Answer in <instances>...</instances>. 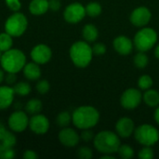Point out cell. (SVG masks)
<instances>
[{"label": "cell", "instance_id": "obj_1", "mask_svg": "<svg viewBox=\"0 0 159 159\" xmlns=\"http://www.w3.org/2000/svg\"><path fill=\"white\" fill-rule=\"evenodd\" d=\"M100 120L99 111L91 105L77 107L72 114V122L79 129L94 128Z\"/></svg>", "mask_w": 159, "mask_h": 159}, {"label": "cell", "instance_id": "obj_2", "mask_svg": "<svg viewBox=\"0 0 159 159\" xmlns=\"http://www.w3.org/2000/svg\"><path fill=\"white\" fill-rule=\"evenodd\" d=\"M95 149L102 155H113L117 153L121 144L120 137L111 130H102L95 135L93 139Z\"/></svg>", "mask_w": 159, "mask_h": 159}, {"label": "cell", "instance_id": "obj_3", "mask_svg": "<svg viewBox=\"0 0 159 159\" xmlns=\"http://www.w3.org/2000/svg\"><path fill=\"white\" fill-rule=\"evenodd\" d=\"M70 58L73 63L78 68L88 67L93 57L92 48L87 41H76L75 42L69 50Z\"/></svg>", "mask_w": 159, "mask_h": 159}, {"label": "cell", "instance_id": "obj_4", "mask_svg": "<svg viewBox=\"0 0 159 159\" xmlns=\"http://www.w3.org/2000/svg\"><path fill=\"white\" fill-rule=\"evenodd\" d=\"M0 62L4 71L17 74L23 69L26 63V56L20 49L10 48L2 54Z\"/></svg>", "mask_w": 159, "mask_h": 159}, {"label": "cell", "instance_id": "obj_5", "mask_svg": "<svg viewBox=\"0 0 159 159\" xmlns=\"http://www.w3.org/2000/svg\"><path fill=\"white\" fill-rule=\"evenodd\" d=\"M157 33L151 27H142L134 35L133 44L137 50L146 52L152 49L157 42Z\"/></svg>", "mask_w": 159, "mask_h": 159}, {"label": "cell", "instance_id": "obj_6", "mask_svg": "<svg viewBox=\"0 0 159 159\" xmlns=\"http://www.w3.org/2000/svg\"><path fill=\"white\" fill-rule=\"evenodd\" d=\"M135 140L143 146H153L159 141L158 129L150 124H143L135 128Z\"/></svg>", "mask_w": 159, "mask_h": 159}, {"label": "cell", "instance_id": "obj_7", "mask_svg": "<svg viewBox=\"0 0 159 159\" xmlns=\"http://www.w3.org/2000/svg\"><path fill=\"white\" fill-rule=\"evenodd\" d=\"M28 26V20L26 16L20 12L16 11L10 15L5 22V31L12 37H19L22 35Z\"/></svg>", "mask_w": 159, "mask_h": 159}, {"label": "cell", "instance_id": "obj_8", "mask_svg": "<svg viewBox=\"0 0 159 159\" xmlns=\"http://www.w3.org/2000/svg\"><path fill=\"white\" fill-rule=\"evenodd\" d=\"M143 102V94L141 90L130 88L126 89L120 97V104L126 110L136 109Z\"/></svg>", "mask_w": 159, "mask_h": 159}, {"label": "cell", "instance_id": "obj_9", "mask_svg": "<svg viewBox=\"0 0 159 159\" xmlns=\"http://www.w3.org/2000/svg\"><path fill=\"white\" fill-rule=\"evenodd\" d=\"M86 15L87 14L85 7L79 2L69 4L63 11V18L69 23L80 22Z\"/></svg>", "mask_w": 159, "mask_h": 159}, {"label": "cell", "instance_id": "obj_10", "mask_svg": "<svg viewBox=\"0 0 159 159\" xmlns=\"http://www.w3.org/2000/svg\"><path fill=\"white\" fill-rule=\"evenodd\" d=\"M151 19H152L151 10L144 6L134 8L129 16L130 22L135 27H139V28L146 26L150 22Z\"/></svg>", "mask_w": 159, "mask_h": 159}, {"label": "cell", "instance_id": "obj_11", "mask_svg": "<svg viewBox=\"0 0 159 159\" xmlns=\"http://www.w3.org/2000/svg\"><path fill=\"white\" fill-rule=\"evenodd\" d=\"M7 123L12 131L22 132L29 126V118L26 113L22 111H16L10 115Z\"/></svg>", "mask_w": 159, "mask_h": 159}, {"label": "cell", "instance_id": "obj_12", "mask_svg": "<svg viewBox=\"0 0 159 159\" xmlns=\"http://www.w3.org/2000/svg\"><path fill=\"white\" fill-rule=\"evenodd\" d=\"M52 57V51L50 48L45 44H39L33 48L31 51V58L33 61L37 64L48 63Z\"/></svg>", "mask_w": 159, "mask_h": 159}, {"label": "cell", "instance_id": "obj_13", "mask_svg": "<svg viewBox=\"0 0 159 159\" xmlns=\"http://www.w3.org/2000/svg\"><path fill=\"white\" fill-rule=\"evenodd\" d=\"M135 130V124L134 121L127 116L121 117L117 120L116 124V134L122 138V139H127L130 137Z\"/></svg>", "mask_w": 159, "mask_h": 159}, {"label": "cell", "instance_id": "obj_14", "mask_svg": "<svg viewBox=\"0 0 159 159\" xmlns=\"http://www.w3.org/2000/svg\"><path fill=\"white\" fill-rule=\"evenodd\" d=\"M30 129L35 134H45L49 129V121L44 115H34L29 120Z\"/></svg>", "mask_w": 159, "mask_h": 159}, {"label": "cell", "instance_id": "obj_15", "mask_svg": "<svg viewBox=\"0 0 159 159\" xmlns=\"http://www.w3.org/2000/svg\"><path fill=\"white\" fill-rule=\"evenodd\" d=\"M59 141L65 147H75L80 141L78 133L71 128H63L59 132Z\"/></svg>", "mask_w": 159, "mask_h": 159}, {"label": "cell", "instance_id": "obj_16", "mask_svg": "<svg viewBox=\"0 0 159 159\" xmlns=\"http://www.w3.org/2000/svg\"><path fill=\"white\" fill-rule=\"evenodd\" d=\"M113 47L118 54L122 56H127L132 52L134 44H133V40H131L128 36L118 35L114 39Z\"/></svg>", "mask_w": 159, "mask_h": 159}, {"label": "cell", "instance_id": "obj_17", "mask_svg": "<svg viewBox=\"0 0 159 159\" xmlns=\"http://www.w3.org/2000/svg\"><path fill=\"white\" fill-rule=\"evenodd\" d=\"M15 91L10 86H1L0 87V110H5L8 108L14 100Z\"/></svg>", "mask_w": 159, "mask_h": 159}, {"label": "cell", "instance_id": "obj_18", "mask_svg": "<svg viewBox=\"0 0 159 159\" xmlns=\"http://www.w3.org/2000/svg\"><path fill=\"white\" fill-rule=\"evenodd\" d=\"M22 70H23L24 76L29 80H32V81L37 80L41 76V70H40L39 64H37L34 61L25 63Z\"/></svg>", "mask_w": 159, "mask_h": 159}, {"label": "cell", "instance_id": "obj_19", "mask_svg": "<svg viewBox=\"0 0 159 159\" xmlns=\"http://www.w3.org/2000/svg\"><path fill=\"white\" fill-rule=\"evenodd\" d=\"M49 9L48 0H32L29 10L33 15H43Z\"/></svg>", "mask_w": 159, "mask_h": 159}, {"label": "cell", "instance_id": "obj_20", "mask_svg": "<svg viewBox=\"0 0 159 159\" xmlns=\"http://www.w3.org/2000/svg\"><path fill=\"white\" fill-rule=\"evenodd\" d=\"M82 36L89 43L95 42L99 37V30L94 24L88 23L82 29Z\"/></svg>", "mask_w": 159, "mask_h": 159}, {"label": "cell", "instance_id": "obj_21", "mask_svg": "<svg viewBox=\"0 0 159 159\" xmlns=\"http://www.w3.org/2000/svg\"><path fill=\"white\" fill-rule=\"evenodd\" d=\"M143 101L149 107H157L159 105V92L153 89L145 90L143 94Z\"/></svg>", "mask_w": 159, "mask_h": 159}, {"label": "cell", "instance_id": "obj_22", "mask_svg": "<svg viewBox=\"0 0 159 159\" xmlns=\"http://www.w3.org/2000/svg\"><path fill=\"white\" fill-rule=\"evenodd\" d=\"M42 102L38 99H32L30 100L25 105V111L29 115H36L42 110Z\"/></svg>", "mask_w": 159, "mask_h": 159}, {"label": "cell", "instance_id": "obj_23", "mask_svg": "<svg viewBox=\"0 0 159 159\" xmlns=\"http://www.w3.org/2000/svg\"><path fill=\"white\" fill-rule=\"evenodd\" d=\"M86 14L91 18H96L98 17L99 15H101L102 11V7L101 6L100 3L98 2H89L86 7Z\"/></svg>", "mask_w": 159, "mask_h": 159}, {"label": "cell", "instance_id": "obj_24", "mask_svg": "<svg viewBox=\"0 0 159 159\" xmlns=\"http://www.w3.org/2000/svg\"><path fill=\"white\" fill-rule=\"evenodd\" d=\"M12 46H13L12 36L7 32L0 34V50L2 52H5L12 48Z\"/></svg>", "mask_w": 159, "mask_h": 159}, {"label": "cell", "instance_id": "obj_25", "mask_svg": "<svg viewBox=\"0 0 159 159\" xmlns=\"http://www.w3.org/2000/svg\"><path fill=\"white\" fill-rule=\"evenodd\" d=\"M148 62H149V58L145 54V52L143 51H139V53H137L133 58V63L139 69L145 68L148 65Z\"/></svg>", "mask_w": 159, "mask_h": 159}, {"label": "cell", "instance_id": "obj_26", "mask_svg": "<svg viewBox=\"0 0 159 159\" xmlns=\"http://www.w3.org/2000/svg\"><path fill=\"white\" fill-rule=\"evenodd\" d=\"M117 154L119 155V157L123 159L133 158V157L135 155L133 148L128 144H120V146L117 150Z\"/></svg>", "mask_w": 159, "mask_h": 159}, {"label": "cell", "instance_id": "obj_27", "mask_svg": "<svg viewBox=\"0 0 159 159\" xmlns=\"http://www.w3.org/2000/svg\"><path fill=\"white\" fill-rule=\"evenodd\" d=\"M154 84L153 78L149 75H143L138 79V87L142 90H147L152 88Z\"/></svg>", "mask_w": 159, "mask_h": 159}, {"label": "cell", "instance_id": "obj_28", "mask_svg": "<svg viewBox=\"0 0 159 159\" xmlns=\"http://www.w3.org/2000/svg\"><path fill=\"white\" fill-rule=\"evenodd\" d=\"M71 121H72V115H71L69 112H67V111L61 112V113L58 115L57 118H56L57 124H58L60 127H61V128L67 127V126L70 124Z\"/></svg>", "mask_w": 159, "mask_h": 159}, {"label": "cell", "instance_id": "obj_29", "mask_svg": "<svg viewBox=\"0 0 159 159\" xmlns=\"http://www.w3.org/2000/svg\"><path fill=\"white\" fill-rule=\"evenodd\" d=\"M14 91L15 94H18L20 96H26L31 92V86L26 82H20L14 86Z\"/></svg>", "mask_w": 159, "mask_h": 159}, {"label": "cell", "instance_id": "obj_30", "mask_svg": "<svg viewBox=\"0 0 159 159\" xmlns=\"http://www.w3.org/2000/svg\"><path fill=\"white\" fill-rule=\"evenodd\" d=\"M15 157V151L13 147L6 146L0 143V158L1 159H12Z\"/></svg>", "mask_w": 159, "mask_h": 159}, {"label": "cell", "instance_id": "obj_31", "mask_svg": "<svg viewBox=\"0 0 159 159\" xmlns=\"http://www.w3.org/2000/svg\"><path fill=\"white\" fill-rule=\"evenodd\" d=\"M17 143V139L15 137V135L9 131H7L3 137V139L1 140V143L6 145V146H9V147H14L15 144Z\"/></svg>", "mask_w": 159, "mask_h": 159}, {"label": "cell", "instance_id": "obj_32", "mask_svg": "<svg viewBox=\"0 0 159 159\" xmlns=\"http://www.w3.org/2000/svg\"><path fill=\"white\" fill-rule=\"evenodd\" d=\"M138 157L141 159H152L154 158L155 154L152 146H143V149L140 150Z\"/></svg>", "mask_w": 159, "mask_h": 159}, {"label": "cell", "instance_id": "obj_33", "mask_svg": "<svg viewBox=\"0 0 159 159\" xmlns=\"http://www.w3.org/2000/svg\"><path fill=\"white\" fill-rule=\"evenodd\" d=\"M77 157L81 159H90L93 157V153L89 147L81 146L77 150Z\"/></svg>", "mask_w": 159, "mask_h": 159}, {"label": "cell", "instance_id": "obj_34", "mask_svg": "<svg viewBox=\"0 0 159 159\" xmlns=\"http://www.w3.org/2000/svg\"><path fill=\"white\" fill-rule=\"evenodd\" d=\"M91 48H92L93 55H96V56H102L106 52V46L102 42L95 43Z\"/></svg>", "mask_w": 159, "mask_h": 159}, {"label": "cell", "instance_id": "obj_35", "mask_svg": "<svg viewBox=\"0 0 159 159\" xmlns=\"http://www.w3.org/2000/svg\"><path fill=\"white\" fill-rule=\"evenodd\" d=\"M35 89H36V90H37L40 94L44 95V94H47V93L48 92V90H49V89H50V85H49V83H48V80H45V79H44V80H40V81L36 84Z\"/></svg>", "mask_w": 159, "mask_h": 159}, {"label": "cell", "instance_id": "obj_36", "mask_svg": "<svg viewBox=\"0 0 159 159\" xmlns=\"http://www.w3.org/2000/svg\"><path fill=\"white\" fill-rule=\"evenodd\" d=\"M94 137H95V135H94L93 131L90 130V129H83V131H82V133L80 135V139H82L84 142H87V143L93 141Z\"/></svg>", "mask_w": 159, "mask_h": 159}, {"label": "cell", "instance_id": "obj_37", "mask_svg": "<svg viewBox=\"0 0 159 159\" xmlns=\"http://www.w3.org/2000/svg\"><path fill=\"white\" fill-rule=\"evenodd\" d=\"M6 4L14 12L20 10V8L21 7V4H20V0H6Z\"/></svg>", "mask_w": 159, "mask_h": 159}, {"label": "cell", "instance_id": "obj_38", "mask_svg": "<svg viewBox=\"0 0 159 159\" xmlns=\"http://www.w3.org/2000/svg\"><path fill=\"white\" fill-rule=\"evenodd\" d=\"M49 9L52 11H58L61 8V1L60 0H49L48 1Z\"/></svg>", "mask_w": 159, "mask_h": 159}, {"label": "cell", "instance_id": "obj_39", "mask_svg": "<svg viewBox=\"0 0 159 159\" xmlns=\"http://www.w3.org/2000/svg\"><path fill=\"white\" fill-rule=\"evenodd\" d=\"M38 157L37 154L33 150H26L23 154V158L25 159H35Z\"/></svg>", "mask_w": 159, "mask_h": 159}, {"label": "cell", "instance_id": "obj_40", "mask_svg": "<svg viewBox=\"0 0 159 159\" xmlns=\"http://www.w3.org/2000/svg\"><path fill=\"white\" fill-rule=\"evenodd\" d=\"M16 74H13V73H7V75L6 76V82L8 84V85H12L15 83L16 81Z\"/></svg>", "mask_w": 159, "mask_h": 159}, {"label": "cell", "instance_id": "obj_41", "mask_svg": "<svg viewBox=\"0 0 159 159\" xmlns=\"http://www.w3.org/2000/svg\"><path fill=\"white\" fill-rule=\"evenodd\" d=\"M6 132H7V129H6L5 126L0 122V142L3 139V137H4V135H5Z\"/></svg>", "mask_w": 159, "mask_h": 159}, {"label": "cell", "instance_id": "obj_42", "mask_svg": "<svg viewBox=\"0 0 159 159\" xmlns=\"http://www.w3.org/2000/svg\"><path fill=\"white\" fill-rule=\"evenodd\" d=\"M154 118H155V121L157 122V124L159 125V105L156 108V111L154 114Z\"/></svg>", "mask_w": 159, "mask_h": 159}, {"label": "cell", "instance_id": "obj_43", "mask_svg": "<svg viewBox=\"0 0 159 159\" xmlns=\"http://www.w3.org/2000/svg\"><path fill=\"white\" fill-rule=\"evenodd\" d=\"M155 56L159 60V44L155 48Z\"/></svg>", "mask_w": 159, "mask_h": 159}, {"label": "cell", "instance_id": "obj_44", "mask_svg": "<svg viewBox=\"0 0 159 159\" xmlns=\"http://www.w3.org/2000/svg\"><path fill=\"white\" fill-rule=\"evenodd\" d=\"M102 159H113L114 158V157H113L112 155H103V156L102 157Z\"/></svg>", "mask_w": 159, "mask_h": 159}, {"label": "cell", "instance_id": "obj_45", "mask_svg": "<svg viewBox=\"0 0 159 159\" xmlns=\"http://www.w3.org/2000/svg\"><path fill=\"white\" fill-rule=\"evenodd\" d=\"M4 78H5V74H4V72L0 69V83L4 80Z\"/></svg>", "mask_w": 159, "mask_h": 159}, {"label": "cell", "instance_id": "obj_46", "mask_svg": "<svg viewBox=\"0 0 159 159\" xmlns=\"http://www.w3.org/2000/svg\"><path fill=\"white\" fill-rule=\"evenodd\" d=\"M1 52H2V51L0 50V60H1V57H2V54H1Z\"/></svg>", "mask_w": 159, "mask_h": 159}]
</instances>
